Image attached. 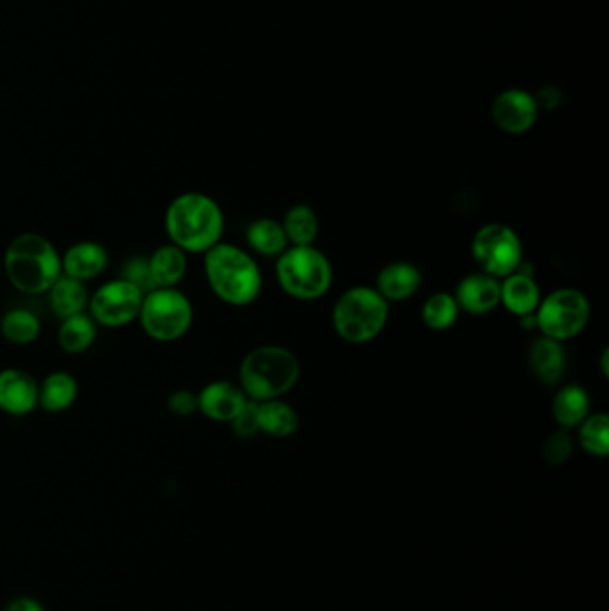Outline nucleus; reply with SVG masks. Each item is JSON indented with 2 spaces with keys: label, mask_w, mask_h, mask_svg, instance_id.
Returning a JSON list of instances; mask_svg holds the SVG:
<instances>
[{
  "label": "nucleus",
  "mask_w": 609,
  "mask_h": 611,
  "mask_svg": "<svg viewBox=\"0 0 609 611\" xmlns=\"http://www.w3.org/2000/svg\"><path fill=\"white\" fill-rule=\"evenodd\" d=\"M225 218L221 204L202 192H184L165 212V231L170 244L186 254H206L221 244Z\"/></svg>",
  "instance_id": "obj_1"
},
{
  "label": "nucleus",
  "mask_w": 609,
  "mask_h": 611,
  "mask_svg": "<svg viewBox=\"0 0 609 611\" xmlns=\"http://www.w3.org/2000/svg\"><path fill=\"white\" fill-rule=\"evenodd\" d=\"M4 272L11 286L22 294L45 295L63 274L61 253L47 236L22 233L6 247Z\"/></svg>",
  "instance_id": "obj_2"
},
{
  "label": "nucleus",
  "mask_w": 609,
  "mask_h": 611,
  "mask_svg": "<svg viewBox=\"0 0 609 611\" xmlns=\"http://www.w3.org/2000/svg\"><path fill=\"white\" fill-rule=\"evenodd\" d=\"M204 274L211 292L230 306H248L263 288L256 259L238 245L216 244L204 254Z\"/></svg>",
  "instance_id": "obj_3"
},
{
  "label": "nucleus",
  "mask_w": 609,
  "mask_h": 611,
  "mask_svg": "<svg viewBox=\"0 0 609 611\" xmlns=\"http://www.w3.org/2000/svg\"><path fill=\"white\" fill-rule=\"evenodd\" d=\"M301 377V364L292 350L281 345H262L243 358L240 388L256 403L283 399Z\"/></svg>",
  "instance_id": "obj_4"
},
{
  "label": "nucleus",
  "mask_w": 609,
  "mask_h": 611,
  "mask_svg": "<svg viewBox=\"0 0 609 611\" xmlns=\"http://www.w3.org/2000/svg\"><path fill=\"white\" fill-rule=\"evenodd\" d=\"M389 303L372 286H354L339 295L333 308L336 335L348 344L362 345L376 340L385 332Z\"/></svg>",
  "instance_id": "obj_5"
},
{
  "label": "nucleus",
  "mask_w": 609,
  "mask_h": 611,
  "mask_svg": "<svg viewBox=\"0 0 609 611\" xmlns=\"http://www.w3.org/2000/svg\"><path fill=\"white\" fill-rule=\"evenodd\" d=\"M275 277L290 297L316 301L329 292L333 267L326 254L313 245H290L275 262Z\"/></svg>",
  "instance_id": "obj_6"
},
{
  "label": "nucleus",
  "mask_w": 609,
  "mask_h": 611,
  "mask_svg": "<svg viewBox=\"0 0 609 611\" xmlns=\"http://www.w3.org/2000/svg\"><path fill=\"white\" fill-rule=\"evenodd\" d=\"M193 304L179 288H154L143 295L138 322L143 333L161 344L177 342L192 329Z\"/></svg>",
  "instance_id": "obj_7"
},
{
  "label": "nucleus",
  "mask_w": 609,
  "mask_h": 611,
  "mask_svg": "<svg viewBox=\"0 0 609 611\" xmlns=\"http://www.w3.org/2000/svg\"><path fill=\"white\" fill-rule=\"evenodd\" d=\"M536 329L550 340H572L590 320V303L581 289L558 288L538 304Z\"/></svg>",
  "instance_id": "obj_8"
},
{
  "label": "nucleus",
  "mask_w": 609,
  "mask_h": 611,
  "mask_svg": "<svg viewBox=\"0 0 609 611\" xmlns=\"http://www.w3.org/2000/svg\"><path fill=\"white\" fill-rule=\"evenodd\" d=\"M473 257L479 272L505 279L518 271L524 262L520 236L506 224H486L473 240Z\"/></svg>",
  "instance_id": "obj_9"
},
{
  "label": "nucleus",
  "mask_w": 609,
  "mask_h": 611,
  "mask_svg": "<svg viewBox=\"0 0 609 611\" xmlns=\"http://www.w3.org/2000/svg\"><path fill=\"white\" fill-rule=\"evenodd\" d=\"M143 292L124 277L105 281L90 294L88 313L97 326L120 329L138 320L142 308Z\"/></svg>",
  "instance_id": "obj_10"
},
{
  "label": "nucleus",
  "mask_w": 609,
  "mask_h": 611,
  "mask_svg": "<svg viewBox=\"0 0 609 611\" xmlns=\"http://www.w3.org/2000/svg\"><path fill=\"white\" fill-rule=\"evenodd\" d=\"M38 408V381L23 368L0 370V411L26 417Z\"/></svg>",
  "instance_id": "obj_11"
},
{
  "label": "nucleus",
  "mask_w": 609,
  "mask_h": 611,
  "mask_svg": "<svg viewBox=\"0 0 609 611\" xmlns=\"http://www.w3.org/2000/svg\"><path fill=\"white\" fill-rule=\"evenodd\" d=\"M538 116L535 96L522 90L500 93L491 106V119L505 133L522 134L532 128Z\"/></svg>",
  "instance_id": "obj_12"
},
{
  "label": "nucleus",
  "mask_w": 609,
  "mask_h": 611,
  "mask_svg": "<svg viewBox=\"0 0 609 611\" xmlns=\"http://www.w3.org/2000/svg\"><path fill=\"white\" fill-rule=\"evenodd\" d=\"M248 400L240 385L231 381L207 383L197 394L199 411L213 422H233Z\"/></svg>",
  "instance_id": "obj_13"
},
{
  "label": "nucleus",
  "mask_w": 609,
  "mask_h": 611,
  "mask_svg": "<svg viewBox=\"0 0 609 611\" xmlns=\"http://www.w3.org/2000/svg\"><path fill=\"white\" fill-rule=\"evenodd\" d=\"M453 295L459 312L486 315L500 304V279L488 276L485 272H474L459 281Z\"/></svg>",
  "instance_id": "obj_14"
},
{
  "label": "nucleus",
  "mask_w": 609,
  "mask_h": 611,
  "mask_svg": "<svg viewBox=\"0 0 609 611\" xmlns=\"http://www.w3.org/2000/svg\"><path fill=\"white\" fill-rule=\"evenodd\" d=\"M108 265H110L108 248L93 240H83V242L70 245L61 254V268H63L64 276L74 277L83 283L102 276Z\"/></svg>",
  "instance_id": "obj_15"
},
{
  "label": "nucleus",
  "mask_w": 609,
  "mask_h": 611,
  "mask_svg": "<svg viewBox=\"0 0 609 611\" xmlns=\"http://www.w3.org/2000/svg\"><path fill=\"white\" fill-rule=\"evenodd\" d=\"M540 286L532 274L517 271L500 279V304L514 313L515 317L522 318L532 315L540 304Z\"/></svg>",
  "instance_id": "obj_16"
},
{
  "label": "nucleus",
  "mask_w": 609,
  "mask_h": 611,
  "mask_svg": "<svg viewBox=\"0 0 609 611\" xmlns=\"http://www.w3.org/2000/svg\"><path fill=\"white\" fill-rule=\"evenodd\" d=\"M148 263L152 288H177L189 272V254L170 242L154 248Z\"/></svg>",
  "instance_id": "obj_17"
},
{
  "label": "nucleus",
  "mask_w": 609,
  "mask_h": 611,
  "mask_svg": "<svg viewBox=\"0 0 609 611\" xmlns=\"http://www.w3.org/2000/svg\"><path fill=\"white\" fill-rule=\"evenodd\" d=\"M422 286V272L409 262H392L377 274L376 289L388 303L409 299Z\"/></svg>",
  "instance_id": "obj_18"
},
{
  "label": "nucleus",
  "mask_w": 609,
  "mask_h": 611,
  "mask_svg": "<svg viewBox=\"0 0 609 611\" xmlns=\"http://www.w3.org/2000/svg\"><path fill=\"white\" fill-rule=\"evenodd\" d=\"M78 397V379L67 370H54L38 383V408L47 414H63L75 405Z\"/></svg>",
  "instance_id": "obj_19"
},
{
  "label": "nucleus",
  "mask_w": 609,
  "mask_h": 611,
  "mask_svg": "<svg viewBox=\"0 0 609 611\" xmlns=\"http://www.w3.org/2000/svg\"><path fill=\"white\" fill-rule=\"evenodd\" d=\"M45 295L52 313L60 320L88 312L90 292H88L87 283H83V281L61 274Z\"/></svg>",
  "instance_id": "obj_20"
},
{
  "label": "nucleus",
  "mask_w": 609,
  "mask_h": 611,
  "mask_svg": "<svg viewBox=\"0 0 609 611\" xmlns=\"http://www.w3.org/2000/svg\"><path fill=\"white\" fill-rule=\"evenodd\" d=\"M529 365H531L532 374L538 381L556 385L567 367L564 345L561 342L540 336L538 340L532 342L531 350H529Z\"/></svg>",
  "instance_id": "obj_21"
},
{
  "label": "nucleus",
  "mask_w": 609,
  "mask_h": 611,
  "mask_svg": "<svg viewBox=\"0 0 609 611\" xmlns=\"http://www.w3.org/2000/svg\"><path fill=\"white\" fill-rule=\"evenodd\" d=\"M97 335H99V326L90 317V313H79L61 320L58 327V344L63 353L78 356L92 349Z\"/></svg>",
  "instance_id": "obj_22"
},
{
  "label": "nucleus",
  "mask_w": 609,
  "mask_h": 611,
  "mask_svg": "<svg viewBox=\"0 0 609 611\" xmlns=\"http://www.w3.org/2000/svg\"><path fill=\"white\" fill-rule=\"evenodd\" d=\"M588 415L590 397L582 386H564L552 399V417L561 429L578 428Z\"/></svg>",
  "instance_id": "obj_23"
},
{
  "label": "nucleus",
  "mask_w": 609,
  "mask_h": 611,
  "mask_svg": "<svg viewBox=\"0 0 609 611\" xmlns=\"http://www.w3.org/2000/svg\"><path fill=\"white\" fill-rule=\"evenodd\" d=\"M257 420L260 432H265L268 437L288 438L298 429L297 411L283 399L257 403Z\"/></svg>",
  "instance_id": "obj_24"
},
{
  "label": "nucleus",
  "mask_w": 609,
  "mask_h": 611,
  "mask_svg": "<svg viewBox=\"0 0 609 611\" xmlns=\"http://www.w3.org/2000/svg\"><path fill=\"white\" fill-rule=\"evenodd\" d=\"M245 238L248 247L262 256L280 257L290 247L283 224L271 216H262L251 222Z\"/></svg>",
  "instance_id": "obj_25"
},
{
  "label": "nucleus",
  "mask_w": 609,
  "mask_h": 611,
  "mask_svg": "<svg viewBox=\"0 0 609 611\" xmlns=\"http://www.w3.org/2000/svg\"><path fill=\"white\" fill-rule=\"evenodd\" d=\"M0 335L13 345H29L42 335V320L28 308H13L0 318Z\"/></svg>",
  "instance_id": "obj_26"
},
{
  "label": "nucleus",
  "mask_w": 609,
  "mask_h": 611,
  "mask_svg": "<svg viewBox=\"0 0 609 611\" xmlns=\"http://www.w3.org/2000/svg\"><path fill=\"white\" fill-rule=\"evenodd\" d=\"M281 224L290 245H313L321 230L315 210L306 204L290 207Z\"/></svg>",
  "instance_id": "obj_27"
},
{
  "label": "nucleus",
  "mask_w": 609,
  "mask_h": 611,
  "mask_svg": "<svg viewBox=\"0 0 609 611\" xmlns=\"http://www.w3.org/2000/svg\"><path fill=\"white\" fill-rule=\"evenodd\" d=\"M459 317V306L449 292H436L427 297L422 308V322L433 332H445L456 324Z\"/></svg>",
  "instance_id": "obj_28"
},
{
  "label": "nucleus",
  "mask_w": 609,
  "mask_h": 611,
  "mask_svg": "<svg viewBox=\"0 0 609 611\" xmlns=\"http://www.w3.org/2000/svg\"><path fill=\"white\" fill-rule=\"evenodd\" d=\"M578 440L588 455L606 458L609 452V417L606 414H590L578 426Z\"/></svg>",
  "instance_id": "obj_29"
},
{
  "label": "nucleus",
  "mask_w": 609,
  "mask_h": 611,
  "mask_svg": "<svg viewBox=\"0 0 609 611\" xmlns=\"http://www.w3.org/2000/svg\"><path fill=\"white\" fill-rule=\"evenodd\" d=\"M574 452V440L568 429L559 428L558 431L550 432L544 444V458L547 464L561 465L570 460Z\"/></svg>",
  "instance_id": "obj_30"
},
{
  "label": "nucleus",
  "mask_w": 609,
  "mask_h": 611,
  "mask_svg": "<svg viewBox=\"0 0 609 611\" xmlns=\"http://www.w3.org/2000/svg\"><path fill=\"white\" fill-rule=\"evenodd\" d=\"M128 279L129 283H133L138 288L142 289L143 294H148L152 288L151 274H149L148 257L136 256L131 257L129 262H125L124 268H122V276Z\"/></svg>",
  "instance_id": "obj_31"
},
{
  "label": "nucleus",
  "mask_w": 609,
  "mask_h": 611,
  "mask_svg": "<svg viewBox=\"0 0 609 611\" xmlns=\"http://www.w3.org/2000/svg\"><path fill=\"white\" fill-rule=\"evenodd\" d=\"M234 435L238 438H253L260 432V420H257V403L256 400H248L245 408L236 415L233 422H231Z\"/></svg>",
  "instance_id": "obj_32"
},
{
  "label": "nucleus",
  "mask_w": 609,
  "mask_h": 611,
  "mask_svg": "<svg viewBox=\"0 0 609 611\" xmlns=\"http://www.w3.org/2000/svg\"><path fill=\"white\" fill-rule=\"evenodd\" d=\"M166 406H169L172 414L179 415V417H190V415L199 411L197 394L186 390V388L172 391L169 399H166Z\"/></svg>",
  "instance_id": "obj_33"
},
{
  "label": "nucleus",
  "mask_w": 609,
  "mask_h": 611,
  "mask_svg": "<svg viewBox=\"0 0 609 611\" xmlns=\"http://www.w3.org/2000/svg\"><path fill=\"white\" fill-rule=\"evenodd\" d=\"M535 102L538 110L540 108L541 110H555V108H558L559 102H561V93L555 86L541 88L538 95H536Z\"/></svg>",
  "instance_id": "obj_34"
},
{
  "label": "nucleus",
  "mask_w": 609,
  "mask_h": 611,
  "mask_svg": "<svg viewBox=\"0 0 609 611\" xmlns=\"http://www.w3.org/2000/svg\"><path fill=\"white\" fill-rule=\"evenodd\" d=\"M8 611H42V608L31 599H19V601L11 602Z\"/></svg>",
  "instance_id": "obj_35"
},
{
  "label": "nucleus",
  "mask_w": 609,
  "mask_h": 611,
  "mask_svg": "<svg viewBox=\"0 0 609 611\" xmlns=\"http://www.w3.org/2000/svg\"><path fill=\"white\" fill-rule=\"evenodd\" d=\"M600 374L605 379H608L609 376V350H602V356H600Z\"/></svg>",
  "instance_id": "obj_36"
}]
</instances>
